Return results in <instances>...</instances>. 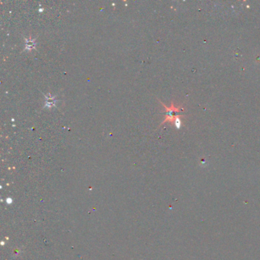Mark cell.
<instances>
[{
    "instance_id": "cell-1",
    "label": "cell",
    "mask_w": 260,
    "mask_h": 260,
    "mask_svg": "<svg viewBox=\"0 0 260 260\" xmlns=\"http://www.w3.org/2000/svg\"><path fill=\"white\" fill-rule=\"evenodd\" d=\"M163 105H164V104H163ZM164 107L167 108V118H166L164 122H165V121H173V119L174 118V116H173L174 113H175V112H178V111H179V110H178V108H174L173 104H172V108H167L166 107L165 105H164Z\"/></svg>"
},
{
    "instance_id": "cell-2",
    "label": "cell",
    "mask_w": 260,
    "mask_h": 260,
    "mask_svg": "<svg viewBox=\"0 0 260 260\" xmlns=\"http://www.w3.org/2000/svg\"><path fill=\"white\" fill-rule=\"evenodd\" d=\"M34 47H35V41H34V40H31V38L29 39V41H27V43H26V48H28L29 50H30L31 48H33Z\"/></svg>"
},
{
    "instance_id": "cell-3",
    "label": "cell",
    "mask_w": 260,
    "mask_h": 260,
    "mask_svg": "<svg viewBox=\"0 0 260 260\" xmlns=\"http://www.w3.org/2000/svg\"><path fill=\"white\" fill-rule=\"evenodd\" d=\"M47 101H46V106H48V107H51V106H53V104H54V98H50V99H49L47 97Z\"/></svg>"
}]
</instances>
